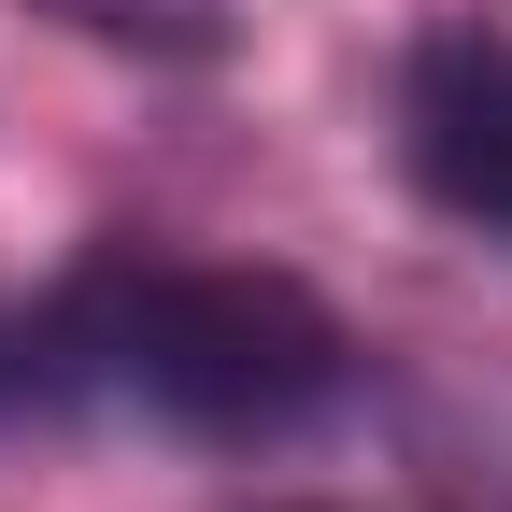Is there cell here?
Instances as JSON below:
<instances>
[{"instance_id": "1", "label": "cell", "mask_w": 512, "mask_h": 512, "mask_svg": "<svg viewBox=\"0 0 512 512\" xmlns=\"http://www.w3.org/2000/svg\"><path fill=\"white\" fill-rule=\"evenodd\" d=\"M29 384H72L114 399L171 441H299L356 399V342L342 313L285 285V271H214V256H143L100 242L72 285H57Z\"/></svg>"}, {"instance_id": "2", "label": "cell", "mask_w": 512, "mask_h": 512, "mask_svg": "<svg viewBox=\"0 0 512 512\" xmlns=\"http://www.w3.org/2000/svg\"><path fill=\"white\" fill-rule=\"evenodd\" d=\"M399 171L427 214L512 242V29H413L399 57Z\"/></svg>"}, {"instance_id": "3", "label": "cell", "mask_w": 512, "mask_h": 512, "mask_svg": "<svg viewBox=\"0 0 512 512\" xmlns=\"http://www.w3.org/2000/svg\"><path fill=\"white\" fill-rule=\"evenodd\" d=\"M15 384H29V342H0V413H15Z\"/></svg>"}]
</instances>
